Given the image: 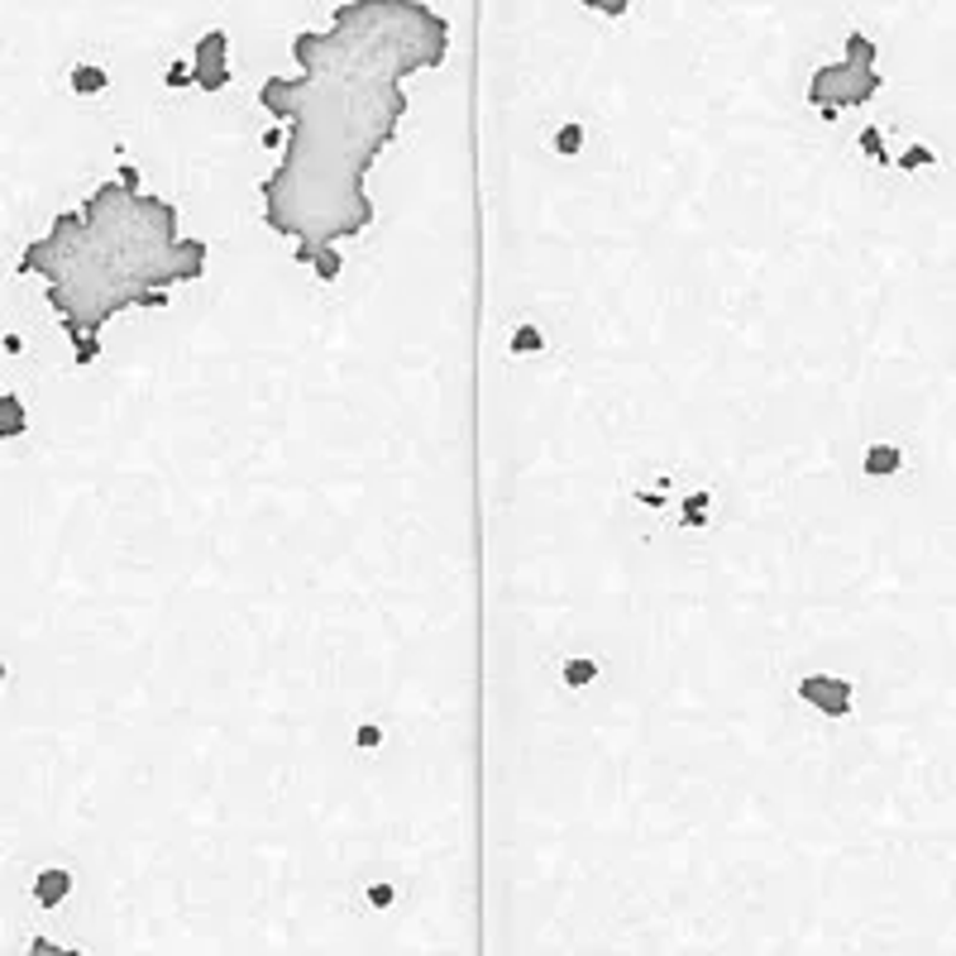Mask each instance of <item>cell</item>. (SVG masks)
<instances>
[{"label":"cell","mask_w":956,"mask_h":956,"mask_svg":"<svg viewBox=\"0 0 956 956\" xmlns=\"http://www.w3.org/2000/svg\"><path fill=\"white\" fill-rule=\"evenodd\" d=\"M584 6H593V10H607V14H622V10H627V0H584Z\"/></svg>","instance_id":"cell-10"},{"label":"cell","mask_w":956,"mask_h":956,"mask_svg":"<svg viewBox=\"0 0 956 956\" xmlns=\"http://www.w3.org/2000/svg\"><path fill=\"white\" fill-rule=\"evenodd\" d=\"M178 258H201V249L172 240V211L110 182L82 215H57L49 235L24 249L20 273H43L63 326L92 340L110 311L158 301L149 293L153 283L187 278V268H172Z\"/></svg>","instance_id":"cell-1"},{"label":"cell","mask_w":956,"mask_h":956,"mask_svg":"<svg viewBox=\"0 0 956 956\" xmlns=\"http://www.w3.org/2000/svg\"><path fill=\"white\" fill-rule=\"evenodd\" d=\"M67 890H72V875H67V871H43V875L34 880V900H39L43 909L63 904V900H67Z\"/></svg>","instance_id":"cell-4"},{"label":"cell","mask_w":956,"mask_h":956,"mask_svg":"<svg viewBox=\"0 0 956 956\" xmlns=\"http://www.w3.org/2000/svg\"><path fill=\"white\" fill-rule=\"evenodd\" d=\"M517 350H535V330H521V336H517Z\"/></svg>","instance_id":"cell-11"},{"label":"cell","mask_w":956,"mask_h":956,"mask_svg":"<svg viewBox=\"0 0 956 956\" xmlns=\"http://www.w3.org/2000/svg\"><path fill=\"white\" fill-rule=\"evenodd\" d=\"M804 699H818L828 713H847L851 708V693L837 679H804Z\"/></svg>","instance_id":"cell-3"},{"label":"cell","mask_w":956,"mask_h":956,"mask_svg":"<svg viewBox=\"0 0 956 956\" xmlns=\"http://www.w3.org/2000/svg\"><path fill=\"white\" fill-rule=\"evenodd\" d=\"M24 402L14 397V393H6L0 397V440H10V436H24Z\"/></svg>","instance_id":"cell-5"},{"label":"cell","mask_w":956,"mask_h":956,"mask_svg":"<svg viewBox=\"0 0 956 956\" xmlns=\"http://www.w3.org/2000/svg\"><path fill=\"white\" fill-rule=\"evenodd\" d=\"M225 34H206V43H201V53H196V82H206V86H221L225 82Z\"/></svg>","instance_id":"cell-2"},{"label":"cell","mask_w":956,"mask_h":956,"mask_svg":"<svg viewBox=\"0 0 956 956\" xmlns=\"http://www.w3.org/2000/svg\"><path fill=\"white\" fill-rule=\"evenodd\" d=\"M72 92H106V72L100 67H77L72 72Z\"/></svg>","instance_id":"cell-7"},{"label":"cell","mask_w":956,"mask_h":956,"mask_svg":"<svg viewBox=\"0 0 956 956\" xmlns=\"http://www.w3.org/2000/svg\"><path fill=\"white\" fill-rule=\"evenodd\" d=\"M900 469V450L894 445H875L871 455H865V474H894Z\"/></svg>","instance_id":"cell-6"},{"label":"cell","mask_w":956,"mask_h":956,"mask_svg":"<svg viewBox=\"0 0 956 956\" xmlns=\"http://www.w3.org/2000/svg\"><path fill=\"white\" fill-rule=\"evenodd\" d=\"M564 674H570V684H588V679H593V665H588V660H584V665L574 660V665H570V670H564Z\"/></svg>","instance_id":"cell-8"},{"label":"cell","mask_w":956,"mask_h":956,"mask_svg":"<svg viewBox=\"0 0 956 956\" xmlns=\"http://www.w3.org/2000/svg\"><path fill=\"white\" fill-rule=\"evenodd\" d=\"M0 684H6V665H0Z\"/></svg>","instance_id":"cell-12"},{"label":"cell","mask_w":956,"mask_h":956,"mask_svg":"<svg viewBox=\"0 0 956 956\" xmlns=\"http://www.w3.org/2000/svg\"><path fill=\"white\" fill-rule=\"evenodd\" d=\"M578 139H584V135H578V125H570V129L560 135V153H574V149H578Z\"/></svg>","instance_id":"cell-9"}]
</instances>
